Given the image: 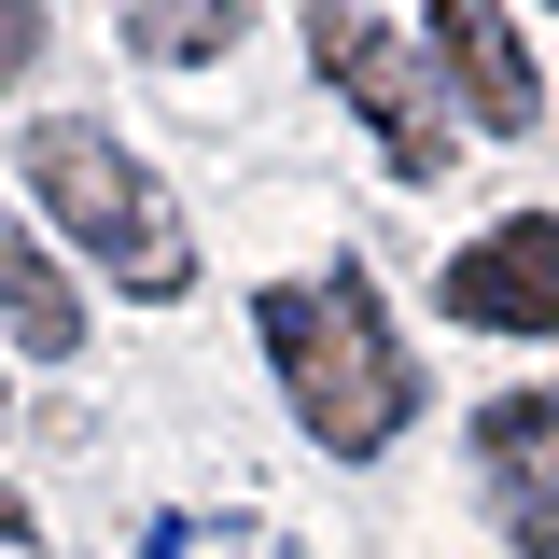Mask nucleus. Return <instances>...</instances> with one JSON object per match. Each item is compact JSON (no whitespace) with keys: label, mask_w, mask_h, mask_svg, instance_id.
I'll list each match as a JSON object with an SVG mask.
<instances>
[{"label":"nucleus","mask_w":559,"mask_h":559,"mask_svg":"<svg viewBox=\"0 0 559 559\" xmlns=\"http://www.w3.org/2000/svg\"><path fill=\"white\" fill-rule=\"evenodd\" d=\"M252 336H266L294 419H308L336 462H378V448L419 419V364H406V336H392V308H378L364 266L266 280V294H252Z\"/></svg>","instance_id":"obj_1"},{"label":"nucleus","mask_w":559,"mask_h":559,"mask_svg":"<svg viewBox=\"0 0 559 559\" xmlns=\"http://www.w3.org/2000/svg\"><path fill=\"white\" fill-rule=\"evenodd\" d=\"M28 197H43V224L84 238V266H112V294H140V308L197 294V238H182V210H168V182H154L112 127L43 112V127H28Z\"/></svg>","instance_id":"obj_2"},{"label":"nucleus","mask_w":559,"mask_h":559,"mask_svg":"<svg viewBox=\"0 0 559 559\" xmlns=\"http://www.w3.org/2000/svg\"><path fill=\"white\" fill-rule=\"evenodd\" d=\"M308 57H322V84H349V112L378 127V154H392L406 182H433V168H448V112H433V84L406 70V43H392L378 14L322 0V14H308Z\"/></svg>","instance_id":"obj_3"},{"label":"nucleus","mask_w":559,"mask_h":559,"mask_svg":"<svg viewBox=\"0 0 559 559\" xmlns=\"http://www.w3.org/2000/svg\"><path fill=\"white\" fill-rule=\"evenodd\" d=\"M448 322L476 336H559V210L489 224L476 252H448Z\"/></svg>","instance_id":"obj_4"},{"label":"nucleus","mask_w":559,"mask_h":559,"mask_svg":"<svg viewBox=\"0 0 559 559\" xmlns=\"http://www.w3.org/2000/svg\"><path fill=\"white\" fill-rule=\"evenodd\" d=\"M419 28H433V70H448V98H462L489 140L546 127V84H532V43H518V14H503V0H419Z\"/></svg>","instance_id":"obj_5"},{"label":"nucleus","mask_w":559,"mask_h":559,"mask_svg":"<svg viewBox=\"0 0 559 559\" xmlns=\"http://www.w3.org/2000/svg\"><path fill=\"white\" fill-rule=\"evenodd\" d=\"M476 476H489V503H503V532L532 559H559V392H503V406L476 419Z\"/></svg>","instance_id":"obj_6"},{"label":"nucleus","mask_w":559,"mask_h":559,"mask_svg":"<svg viewBox=\"0 0 559 559\" xmlns=\"http://www.w3.org/2000/svg\"><path fill=\"white\" fill-rule=\"evenodd\" d=\"M0 322H14V349H43V364L84 349V294L57 280V252H43L28 224H0Z\"/></svg>","instance_id":"obj_7"},{"label":"nucleus","mask_w":559,"mask_h":559,"mask_svg":"<svg viewBox=\"0 0 559 559\" xmlns=\"http://www.w3.org/2000/svg\"><path fill=\"white\" fill-rule=\"evenodd\" d=\"M112 14H127L140 57L197 70V57H224V43H238V14H252V0H112Z\"/></svg>","instance_id":"obj_8"},{"label":"nucleus","mask_w":559,"mask_h":559,"mask_svg":"<svg viewBox=\"0 0 559 559\" xmlns=\"http://www.w3.org/2000/svg\"><path fill=\"white\" fill-rule=\"evenodd\" d=\"M28 57H43V0H0V84H14Z\"/></svg>","instance_id":"obj_9"},{"label":"nucleus","mask_w":559,"mask_h":559,"mask_svg":"<svg viewBox=\"0 0 559 559\" xmlns=\"http://www.w3.org/2000/svg\"><path fill=\"white\" fill-rule=\"evenodd\" d=\"M0 546H28V503H14V489H0Z\"/></svg>","instance_id":"obj_10"}]
</instances>
